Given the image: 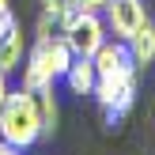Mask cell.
Segmentation results:
<instances>
[{"instance_id":"4fadbf2b","label":"cell","mask_w":155,"mask_h":155,"mask_svg":"<svg viewBox=\"0 0 155 155\" xmlns=\"http://www.w3.org/2000/svg\"><path fill=\"white\" fill-rule=\"evenodd\" d=\"M8 91H12V83H8V72H4V68H0V102H4V98H8Z\"/></svg>"},{"instance_id":"9c48e42d","label":"cell","mask_w":155,"mask_h":155,"mask_svg":"<svg viewBox=\"0 0 155 155\" xmlns=\"http://www.w3.org/2000/svg\"><path fill=\"white\" fill-rule=\"evenodd\" d=\"M129 42V49H133V61H136V68H148L151 61H155V23H140V27L133 30V34L125 38Z\"/></svg>"},{"instance_id":"9a60e30c","label":"cell","mask_w":155,"mask_h":155,"mask_svg":"<svg viewBox=\"0 0 155 155\" xmlns=\"http://www.w3.org/2000/svg\"><path fill=\"white\" fill-rule=\"evenodd\" d=\"M8 12H12V8H8V0H0V19H4Z\"/></svg>"},{"instance_id":"5bb4252c","label":"cell","mask_w":155,"mask_h":155,"mask_svg":"<svg viewBox=\"0 0 155 155\" xmlns=\"http://www.w3.org/2000/svg\"><path fill=\"white\" fill-rule=\"evenodd\" d=\"M0 155H23V151H19V148H12L8 140H0Z\"/></svg>"},{"instance_id":"ba28073f","label":"cell","mask_w":155,"mask_h":155,"mask_svg":"<svg viewBox=\"0 0 155 155\" xmlns=\"http://www.w3.org/2000/svg\"><path fill=\"white\" fill-rule=\"evenodd\" d=\"M98 83V68L91 57H72V64H68L64 72V87L72 91V95H91Z\"/></svg>"},{"instance_id":"7c38bea8","label":"cell","mask_w":155,"mask_h":155,"mask_svg":"<svg viewBox=\"0 0 155 155\" xmlns=\"http://www.w3.org/2000/svg\"><path fill=\"white\" fill-rule=\"evenodd\" d=\"M42 8L45 12H68L72 4H68V0H42Z\"/></svg>"},{"instance_id":"30bf717a","label":"cell","mask_w":155,"mask_h":155,"mask_svg":"<svg viewBox=\"0 0 155 155\" xmlns=\"http://www.w3.org/2000/svg\"><path fill=\"white\" fill-rule=\"evenodd\" d=\"M34 106H38V121H42V140H45V136H53V133H57V117H61L53 87L34 91Z\"/></svg>"},{"instance_id":"8fae6325","label":"cell","mask_w":155,"mask_h":155,"mask_svg":"<svg viewBox=\"0 0 155 155\" xmlns=\"http://www.w3.org/2000/svg\"><path fill=\"white\" fill-rule=\"evenodd\" d=\"M72 8H83V12H102L106 8V0H68Z\"/></svg>"},{"instance_id":"5b68a950","label":"cell","mask_w":155,"mask_h":155,"mask_svg":"<svg viewBox=\"0 0 155 155\" xmlns=\"http://www.w3.org/2000/svg\"><path fill=\"white\" fill-rule=\"evenodd\" d=\"M102 19L106 30H114V38H129L140 23H148V8H144V0H106Z\"/></svg>"},{"instance_id":"8992f818","label":"cell","mask_w":155,"mask_h":155,"mask_svg":"<svg viewBox=\"0 0 155 155\" xmlns=\"http://www.w3.org/2000/svg\"><path fill=\"white\" fill-rule=\"evenodd\" d=\"M95 68H98V76H110V72H125V68H136V61H133V49H129V42L125 38H106L102 45L95 49ZM140 72V68H136Z\"/></svg>"},{"instance_id":"3957f363","label":"cell","mask_w":155,"mask_h":155,"mask_svg":"<svg viewBox=\"0 0 155 155\" xmlns=\"http://www.w3.org/2000/svg\"><path fill=\"white\" fill-rule=\"evenodd\" d=\"M61 23H64V42L76 57H95V49L106 42V19L102 12H83V8H68L61 12Z\"/></svg>"},{"instance_id":"277c9868","label":"cell","mask_w":155,"mask_h":155,"mask_svg":"<svg viewBox=\"0 0 155 155\" xmlns=\"http://www.w3.org/2000/svg\"><path fill=\"white\" fill-rule=\"evenodd\" d=\"M95 102L102 106V114H106V121H117V117H125L129 110H133V102H136V68H125V72H110V76H98V83H95Z\"/></svg>"},{"instance_id":"6da1fadb","label":"cell","mask_w":155,"mask_h":155,"mask_svg":"<svg viewBox=\"0 0 155 155\" xmlns=\"http://www.w3.org/2000/svg\"><path fill=\"white\" fill-rule=\"evenodd\" d=\"M72 57H76V53L68 49L64 34H57V38H34L27 61H23V87H27V91L53 87L57 80H64Z\"/></svg>"},{"instance_id":"52a82bcc","label":"cell","mask_w":155,"mask_h":155,"mask_svg":"<svg viewBox=\"0 0 155 155\" xmlns=\"http://www.w3.org/2000/svg\"><path fill=\"white\" fill-rule=\"evenodd\" d=\"M0 68L8 76L15 68H23V30H19V19L12 12L0 19Z\"/></svg>"},{"instance_id":"7a4b0ae2","label":"cell","mask_w":155,"mask_h":155,"mask_svg":"<svg viewBox=\"0 0 155 155\" xmlns=\"http://www.w3.org/2000/svg\"><path fill=\"white\" fill-rule=\"evenodd\" d=\"M0 140H8L19 151L34 148L42 140V121H38L34 91H27V87L8 91V98L0 102Z\"/></svg>"}]
</instances>
